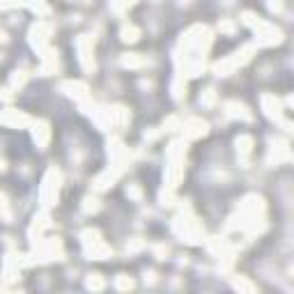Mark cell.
Here are the masks:
<instances>
[{
  "label": "cell",
  "mask_w": 294,
  "mask_h": 294,
  "mask_svg": "<svg viewBox=\"0 0 294 294\" xmlns=\"http://www.w3.org/2000/svg\"><path fill=\"white\" fill-rule=\"evenodd\" d=\"M62 90H65L69 97L78 99V101H83V99H87V85L81 81H67L62 83Z\"/></svg>",
  "instance_id": "cell-7"
},
{
  "label": "cell",
  "mask_w": 294,
  "mask_h": 294,
  "mask_svg": "<svg viewBox=\"0 0 294 294\" xmlns=\"http://www.w3.org/2000/svg\"><path fill=\"white\" fill-rule=\"evenodd\" d=\"M87 289H101L104 287V280H101V276H99V273H92V276L87 278Z\"/></svg>",
  "instance_id": "cell-16"
},
{
  "label": "cell",
  "mask_w": 294,
  "mask_h": 294,
  "mask_svg": "<svg viewBox=\"0 0 294 294\" xmlns=\"http://www.w3.org/2000/svg\"><path fill=\"white\" fill-rule=\"evenodd\" d=\"M234 287H237V289H253V285H248V283H246V280H234Z\"/></svg>",
  "instance_id": "cell-21"
},
{
  "label": "cell",
  "mask_w": 294,
  "mask_h": 294,
  "mask_svg": "<svg viewBox=\"0 0 294 294\" xmlns=\"http://www.w3.org/2000/svg\"><path fill=\"white\" fill-rule=\"evenodd\" d=\"M131 198H136V200H140V189H136V186H129V191H126Z\"/></svg>",
  "instance_id": "cell-20"
},
{
  "label": "cell",
  "mask_w": 294,
  "mask_h": 294,
  "mask_svg": "<svg viewBox=\"0 0 294 294\" xmlns=\"http://www.w3.org/2000/svg\"><path fill=\"white\" fill-rule=\"evenodd\" d=\"M262 108H264V113L271 120H280V106H278V99L273 94H264L262 97Z\"/></svg>",
  "instance_id": "cell-8"
},
{
  "label": "cell",
  "mask_w": 294,
  "mask_h": 294,
  "mask_svg": "<svg viewBox=\"0 0 294 294\" xmlns=\"http://www.w3.org/2000/svg\"><path fill=\"white\" fill-rule=\"evenodd\" d=\"M133 3H136V0H113V3H110V7H113L115 12H124L126 7H131Z\"/></svg>",
  "instance_id": "cell-17"
},
{
  "label": "cell",
  "mask_w": 294,
  "mask_h": 294,
  "mask_svg": "<svg viewBox=\"0 0 294 294\" xmlns=\"http://www.w3.org/2000/svg\"><path fill=\"white\" fill-rule=\"evenodd\" d=\"M251 145H253V138L251 136H239L237 138V152H239L241 159H246L251 154Z\"/></svg>",
  "instance_id": "cell-12"
},
{
  "label": "cell",
  "mask_w": 294,
  "mask_h": 294,
  "mask_svg": "<svg viewBox=\"0 0 294 294\" xmlns=\"http://www.w3.org/2000/svg\"><path fill=\"white\" fill-rule=\"evenodd\" d=\"M30 44H33L37 51L46 49V44H49V26L44 21L35 23V26L30 28Z\"/></svg>",
  "instance_id": "cell-4"
},
{
  "label": "cell",
  "mask_w": 294,
  "mask_h": 294,
  "mask_svg": "<svg viewBox=\"0 0 294 294\" xmlns=\"http://www.w3.org/2000/svg\"><path fill=\"white\" fill-rule=\"evenodd\" d=\"M58 191H60V173L58 170H49L46 177H44V184H42V205L44 207H49L53 205L55 198H58Z\"/></svg>",
  "instance_id": "cell-1"
},
{
  "label": "cell",
  "mask_w": 294,
  "mask_h": 294,
  "mask_svg": "<svg viewBox=\"0 0 294 294\" xmlns=\"http://www.w3.org/2000/svg\"><path fill=\"white\" fill-rule=\"evenodd\" d=\"M200 104L207 106V108H212V106L216 104V92H214V90H205L202 97H200Z\"/></svg>",
  "instance_id": "cell-14"
},
{
  "label": "cell",
  "mask_w": 294,
  "mask_h": 294,
  "mask_svg": "<svg viewBox=\"0 0 294 294\" xmlns=\"http://www.w3.org/2000/svg\"><path fill=\"white\" fill-rule=\"evenodd\" d=\"M251 58V46H246V49H241L239 53H234L232 58H225V60H221V62H216L214 65V71H216L218 76L221 74H230L232 69H237V67H241L246 60Z\"/></svg>",
  "instance_id": "cell-2"
},
{
  "label": "cell",
  "mask_w": 294,
  "mask_h": 294,
  "mask_svg": "<svg viewBox=\"0 0 294 294\" xmlns=\"http://www.w3.org/2000/svg\"><path fill=\"white\" fill-rule=\"evenodd\" d=\"M115 287L117 289H131L133 287V280H131L129 276H124V273H120V276L115 278Z\"/></svg>",
  "instance_id": "cell-15"
},
{
  "label": "cell",
  "mask_w": 294,
  "mask_h": 294,
  "mask_svg": "<svg viewBox=\"0 0 294 294\" xmlns=\"http://www.w3.org/2000/svg\"><path fill=\"white\" fill-rule=\"evenodd\" d=\"M33 136H35V142H37L39 147H46V142H49V136H51L49 124H46V122H35Z\"/></svg>",
  "instance_id": "cell-9"
},
{
  "label": "cell",
  "mask_w": 294,
  "mask_h": 294,
  "mask_svg": "<svg viewBox=\"0 0 294 294\" xmlns=\"http://www.w3.org/2000/svg\"><path fill=\"white\" fill-rule=\"evenodd\" d=\"M207 133V122H202V120H189L184 124V136L189 138V140H193V138H200Z\"/></svg>",
  "instance_id": "cell-6"
},
{
  "label": "cell",
  "mask_w": 294,
  "mask_h": 294,
  "mask_svg": "<svg viewBox=\"0 0 294 294\" xmlns=\"http://www.w3.org/2000/svg\"><path fill=\"white\" fill-rule=\"evenodd\" d=\"M76 49H78V60H81L83 69L94 71V60H92V37L90 35H81L76 39Z\"/></svg>",
  "instance_id": "cell-3"
},
{
  "label": "cell",
  "mask_w": 294,
  "mask_h": 294,
  "mask_svg": "<svg viewBox=\"0 0 294 294\" xmlns=\"http://www.w3.org/2000/svg\"><path fill=\"white\" fill-rule=\"evenodd\" d=\"M221 30H225V33H232V23L223 21V23H221Z\"/></svg>",
  "instance_id": "cell-22"
},
{
  "label": "cell",
  "mask_w": 294,
  "mask_h": 294,
  "mask_svg": "<svg viewBox=\"0 0 294 294\" xmlns=\"http://www.w3.org/2000/svg\"><path fill=\"white\" fill-rule=\"evenodd\" d=\"M225 113H228L230 117H241V120H251V115L246 113V106H244V104H237V101H230V104L225 106Z\"/></svg>",
  "instance_id": "cell-11"
},
{
  "label": "cell",
  "mask_w": 294,
  "mask_h": 294,
  "mask_svg": "<svg viewBox=\"0 0 294 294\" xmlns=\"http://www.w3.org/2000/svg\"><path fill=\"white\" fill-rule=\"evenodd\" d=\"M122 65L129 67V69H140V67L147 65V58L145 55H138V53H129L122 58Z\"/></svg>",
  "instance_id": "cell-10"
},
{
  "label": "cell",
  "mask_w": 294,
  "mask_h": 294,
  "mask_svg": "<svg viewBox=\"0 0 294 294\" xmlns=\"http://www.w3.org/2000/svg\"><path fill=\"white\" fill-rule=\"evenodd\" d=\"M83 207H85V212H97V209H99V200H97V198H85V205H83Z\"/></svg>",
  "instance_id": "cell-19"
},
{
  "label": "cell",
  "mask_w": 294,
  "mask_h": 294,
  "mask_svg": "<svg viewBox=\"0 0 294 294\" xmlns=\"http://www.w3.org/2000/svg\"><path fill=\"white\" fill-rule=\"evenodd\" d=\"M138 28L136 26H124L122 28V42H126V44H133L138 39Z\"/></svg>",
  "instance_id": "cell-13"
},
{
  "label": "cell",
  "mask_w": 294,
  "mask_h": 294,
  "mask_svg": "<svg viewBox=\"0 0 294 294\" xmlns=\"http://www.w3.org/2000/svg\"><path fill=\"white\" fill-rule=\"evenodd\" d=\"M0 124H10V126H26L30 124V117L19 110H5V113H0Z\"/></svg>",
  "instance_id": "cell-5"
},
{
  "label": "cell",
  "mask_w": 294,
  "mask_h": 294,
  "mask_svg": "<svg viewBox=\"0 0 294 294\" xmlns=\"http://www.w3.org/2000/svg\"><path fill=\"white\" fill-rule=\"evenodd\" d=\"M26 71H14V76H12V85L17 87V85H23L26 83Z\"/></svg>",
  "instance_id": "cell-18"
}]
</instances>
